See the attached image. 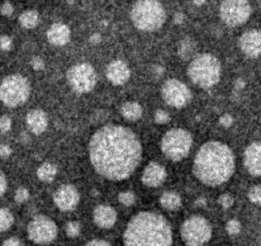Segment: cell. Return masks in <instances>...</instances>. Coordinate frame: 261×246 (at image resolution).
I'll list each match as a JSON object with an SVG mask.
<instances>
[{
	"instance_id": "obj_46",
	"label": "cell",
	"mask_w": 261,
	"mask_h": 246,
	"mask_svg": "<svg viewBox=\"0 0 261 246\" xmlns=\"http://www.w3.org/2000/svg\"><path fill=\"white\" fill-rule=\"evenodd\" d=\"M193 2H194L196 6H201V4H204L206 2V0H192Z\"/></svg>"
},
{
	"instance_id": "obj_40",
	"label": "cell",
	"mask_w": 261,
	"mask_h": 246,
	"mask_svg": "<svg viewBox=\"0 0 261 246\" xmlns=\"http://www.w3.org/2000/svg\"><path fill=\"white\" fill-rule=\"evenodd\" d=\"M11 154V149L7 145H2L0 146V157L2 158H7L8 156H10Z\"/></svg>"
},
{
	"instance_id": "obj_23",
	"label": "cell",
	"mask_w": 261,
	"mask_h": 246,
	"mask_svg": "<svg viewBox=\"0 0 261 246\" xmlns=\"http://www.w3.org/2000/svg\"><path fill=\"white\" fill-rule=\"evenodd\" d=\"M178 54L183 60H190L192 57H194L196 54V44L194 41L188 37L184 38L181 42L180 48H178Z\"/></svg>"
},
{
	"instance_id": "obj_15",
	"label": "cell",
	"mask_w": 261,
	"mask_h": 246,
	"mask_svg": "<svg viewBox=\"0 0 261 246\" xmlns=\"http://www.w3.org/2000/svg\"><path fill=\"white\" fill-rule=\"evenodd\" d=\"M244 165L250 175L261 176V142H255L246 148Z\"/></svg>"
},
{
	"instance_id": "obj_47",
	"label": "cell",
	"mask_w": 261,
	"mask_h": 246,
	"mask_svg": "<svg viewBox=\"0 0 261 246\" xmlns=\"http://www.w3.org/2000/svg\"><path fill=\"white\" fill-rule=\"evenodd\" d=\"M197 205H200V206H205L206 205V201L204 199H199L197 201H196Z\"/></svg>"
},
{
	"instance_id": "obj_32",
	"label": "cell",
	"mask_w": 261,
	"mask_h": 246,
	"mask_svg": "<svg viewBox=\"0 0 261 246\" xmlns=\"http://www.w3.org/2000/svg\"><path fill=\"white\" fill-rule=\"evenodd\" d=\"M28 197H30V193L26 189H24V187H20V189H18L16 192V201L17 202H22L26 201L28 200Z\"/></svg>"
},
{
	"instance_id": "obj_36",
	"label": "cell",
	"mask_w": 261,
	"mask_h": 246,
	"mask_svg": "<svg viewBox=\"0 0 261 246\" xmlns=\"http://www.w3.org/2000/svg\"><path fill=\"white\" fill-rule=\"evenodd\" d=\"M1 13L3 14L4 17H10L12 16V13H13V7H12V4L9 2V1H6L3 4H2V7H1Z\"/></svg>"
},
{
	"instance_id": "obj_30",
	"label": "cell",
	"mask_w": 261,
	"mask_h": 246,
	"mask_svg": "<svg viewBox=\"0 0 261 246\" xmlns=\"http://www.w3.org/2000/svg\"><path fill=\"white\" fill-rule=\"evenodd\" d=\"M240 224L239 223L238 220H230L228 224H226V231H228V233L230 235H236L240 232Z\"/></svg>"
},
{
	"instance_id": "obj_7",
	"label": "cell",
	"mask_w": 261,
	"mask_h": 246,
	"mask_svg": "<svg viewBox=\"0 0 261 246\" xmlns=\"http://www.w3.org/2000/svg\"><path fill=\"white\" fill-rule=\"evenodd\" d=\"M193 145L192 134L184 129H173L162 137V153L173 161L185 158Z\"/></svg>"
},
{
	"instance_id": "obj_31",
	"label": "cell",
	"mask_w": 261,
	"mask_h": 246,
	"mask_svg": "<svg viewBox=\"0 0 261 246\" xmlns=\"http://www.w3.org/2000/svg\"><path fill=\"white\" fill-rule=\"evenodd\" d=\"M154 121L159 124H164L170 121V115L168 112H164V110H158L154 113Z\"/></svg>"
},
{
	"instance_id": "obj_19",
	"label": "cell",
	"mask_w": 261,
	"mask_h": 246,
	"mask_svg": "<svg viewBox=\"0 0 261 246\" xmlns=\"http://www.w3.org/2000/svg\"><path fill=\"white\" fill-rule=\"evenodd\" d=\"M71 32L65 24L56 23L51 25L47 32V38L49 43L56 46H64L70 41Z\"/></svg>"
},
{
	"instance_id": "obj_35",
	"label": "cell",
	"mask_w": 261,
	"mask_h": 246,
	"mask_svg": "<svg viewBox=\"0 0 261 246\" xmlns=\"http://www.w3.org/2000/svg\"><path fill=\"white\" fill-rule=\"evenodd\" d=\"M11 46H12V41L10 37L7 35H3L0 37V49L7 51L10 49Z\"/></svg>"
},
{
	"instance_id": "obj_9",
	"label": "cell",
	"mask_w": 261,
	"mask_h": 246,
	"mask_svg": "<svg viewBox=\"0 0 261 246\" xmlns=\"http://www.w3.org/2000/svg\"><path fill=\"white\" fill-rule=\"evenodd\" d=\"M251 8L247 0H223L220 6V17L231 27L239 26L250 17Z\"/></svg>"
},
{
	"instance_id": "obj_13",
	"label": "cell",
	"mask_w": 261,
	"mask_h": 246,
	"mask_svg": "<svg viewBox=\"0 0 261 246\" xmlns=\"http://www.w3.org/2000/svg\"><path fill=\"white\" fill-rule=\"evenodd\" d=\"M54 201L62 211L74 209L80 201V194L76 187L71 184H65L58 189L54 195Z\"/></svg>"
},
{
	"instance_id": "obj_5",
	"label": "cell",
	"mask_w": 261,
	"mask_h": 246,
	"mask_svg": "<svg viewBox=\"0 0 261 246\" xmlns=\"http://www.w3.org/2000/svg\"><path fill=\"white\" fill-rule=\"evenodd\" d=\"M187 73L193 83L197 86L210 89L220 80V61L211 54H201L191 61Z\"/></svg>"
},
{
	"instance_id": "obj_45",
	"label": "cell",
	"mask_w": 261,
	"mask_h": 246,
	"mask_svg": "<svg viewBox=\"0 0 261 246\" xmlns=\"http://www.w3.org/2000/svg\"><path fill=\"white\" fill-rule=\"evenodd\" d=\"M235 86H236V88H238V89H243L244 86H245V82H244L243 80H241V79L236 80V82H235Z\"/></svg>"
},
{
	"instance_id": "obj_24",
	"label": "cell",
	"mask_w": 261,
	"mask_h": 246,
	"mask_svg": "<svg viewBox=\"0 0 261 246\" xmlns=\"http://www.w3.org/2000/svg\"><path fill=\"white\" fill-rule=\"evenodd\" d=\"M57 175V168L52 163L46 162L42 165L37 170L38 179L43 182H51L56 178Z\"/></svg>"
},
{
	"instance_id": "obj_2",
	"label": "cell",
	"mask_w": 261,
	"mask_h": 246,
	"mask_svg": "<svg viewBox=\"0 0 261 246\" xmlns=\"http://www.w3.org/2000/svg\"><path fill=\"white\" fill-rule=\"evenodd\" d=\"M235 169L234 155L225 144L217 141L204 144L195 156L193 172L201 183L218 186L229 181Z\"/></svg>"
},
{
	"instance_id": "obj_34",
	"label": "cell",
	"mask_w": 261,
	"mask_h": 246,
	"mask_svg": "<svg viewBox=\"0 0 261 246\" xmlns=\"http://www.w3.org/2000/svg\"><path fill=\"white\" fill-rule=\"evenodd\" d=\"M10 129H11V120H10V118L6 117V115H3V117L0 118V131L3 132V133H6Z\"/></svg>"
},
{
	"instance_id": "obj_14",
	"label": "cell",
	"mask_w": 261,
	"mask_h": 246,
	"mask_svg": "<svg viewBox=\"0 0 261 246\" xmlns=\"http://www.w3.org/2000/svg\"><path fill=\"white\" fill-rule=\"evenodd\" d=\"M239 47L241 51L249 58H258L261 56V32L251 30L244 33L239 38Z\"/></svg>"
},
{
	"instance_id": "obj_17",
	"label": "cell",
	"mask_w": 261,
	"mask_h": 246,
	"mask_svg": "<svg viewBox=\"0 0 261 246\" xmlns=\"http://www.w3.org/2000/svg\"><path fill=\"white\" fill-rule=\"evenodd\" d=\"M167 178V172L161 165L157 162H151L145 168L143 172L142 181L145 185L151 187H157L161 185Z\"/></svg>"
},
{
	"instance_id": "obj_8",
	"label": "cell",
	"mask_w": 261,
	"mask_h": 246,
	"mask_svg": "<svg viewBox=\"0 0 261 246\" xmlns=\"http://www.w3.org/2000/svg\"><path fill=\"white\" fill-rule=\"evenodd\" d=\"M212 229L204 217L193 216L181 226V235L186 245L197 246L207 243L211 239Z\"/></svg>"
},
{
	"instance_id": "obj_20",
	"label": "cell",
	"mask_w": 261,
	"mask_h": 246,
	"mask_svg": "<svg viewBox=\"0 0 261 246\" xmlns=\"http://www.w3.org/2000/svg\"><path fill=\"white\" fill-rule=\"evenodd\" d=\"M26 123L34 134L40 135L47 129L48 125L47 115L43 110L40 109L31 110L26 115Z\"/></svg>"
},
{
	"instance_id": "obj_41",
	"label": "cell",
	"mask_w": 261,
	"mask_h": 246,
	"mask_svg": "<svg viewBox=\"0 0 261 246\" xmlns=\"http://www.w3.org/2000/svg\"><path fill=\"white\" fill-rule=\"evenodd\" d=\"M87 245H110V243H108L107 241L105 240H93L90 241V242L87 243Z\"/></svg>"
},
{
	"instance_id": "obj_43",
	"label": "cell",
	"mask_w": 261,
	"mask_h": 246,
	"mask_svg": "<svg viewBox=\"0 0 261 246\" xmlns=\"http://www.w3.org/2000/svg\"><path fill=\"white\" fill-rule=\"evenodd\" d=\"M20 241H19L17 238H11L7 241H4L3 245H20Z\"/></svg>"
},
{
	"instance_id": "obj_27",
	"label": "cell",
	"mask_w": 261,
	"mask_h": 246,
	"mask_svg": "<svg viewBox=\"0 0 261 246\" xmlns=\"http://www.w3.org/2000/svg\"><path fill=\"white\" fill-rule=\"evenodd\" d=\"M248 197L251 202L256 205H261V185H256L248 193Z\"/></svg>"
},
{
	"instance_id": "obj_39",
	"label": "cell",
	"mask_w": 261,
	"mask_h": 246,
	"mask_svg": "<svg viewBox=\"0 0 261 246\" xmlns=\"http://www.w3.org/2000/svg\"><path fill=\"white\" fill-rule=\"evenodd\" d=\"M6 189H7L6 177H4L2 171H0V197L3 195L4 192H6Z\"/></svg>"
},
{
	"instance_id": "obj_38",
	"label": "cell",
	"mask_w": 261,
	"mask_h": 246,
	"mask_svg": "<svg viewBox=\"0 0 261 246\" xmlns=\"http://www.w3.org/2000/svg\"><path fill=\"white\" fill-rule=\"evenodd\" d=\"M32 67L34 70L36 71H41L44 69V67H45V64H44V61L41 59V58H34V59L32 60Z\"/></svg>"
},
{
	"instance_id": "obj_18",
	"label": "cell",
	"mask_w": 261,
	"mask_h": 246,
	"mask_svg": "<svg viewBox=\"0 0 261 246\" xmlns=\"http://www.w3.org/2000/svg\"><path fill=\"white\" fill-rule=\"evenodd\" d=\"M94 220L99 228L110 229L117 221V211L110 206L100 205L94 210Z\"/></svg>"
},
{
	"instance_id": "obj_25",
	"label": "cell",
	"mask_w": 261,
	"mask_h": 246,
	"mask_svg": "<svg viewBox=\"0 0 261 246\" xmlns=\"http://www.w3.org/2000/svg\"><path fill=\"white\" fill-rule=\"evenodd\" d=\"M19 21H20V24L23 27L33 28L38 24V21H40V16H38V13L35 10H28L21 14Z\"/></svg>"
},
{
	"instance_id": "obj_16",
	"label": "cell",
	"mask_w": 261,
	"mask_h": 246,
	"mask_svg": "<svg viewBox=\"0 0 261 246\" xmlns=\"http://www.w3.org/2000/svg\"><path fill=\"white\" fill-rule=\"evenodd\" d=\"M106 75L113 85H123L129 81L130 71L124 61L114 60L107 67Z\"/></svg>"
},
{
	"instance_id": "obj_10",
	"label": "cell",
	"mask_w": 261,
	"mask_h": 246,
	"mask_svg": "<svg viewBox=\"0 0 261 246\" xmlns=\"http://www.w3.org/2000/svg\"><path fill=\"white\" fill-rule=\"evenodd\" d=\"M67 82L76 93L85 94L93 90L97 83V74L88 64H80L72 67L67 72Z\"/></svg>"
},
{
	"instance_id": "obj_26",
	"label": "cell",
	"mask_w": 261,
	"mask_h": 246,
	"mask_svg": "<svg viewBox=\"0 0 261 246\" xmlns=\"http://www.w3.org/2000/svg\"><path fill=\"white\" fill-rule=\"evenodd\" d=\"M13 224V216L7 208H0V232L10 229Z\"/></svg>"
},
{
	"instance_id": "obj_6",
	"label": "cell",
	"mask_w": 261,
	"mask_h": 246,
	"mask_svg": "<svg viewBox=\"0 0 261 246\" xmlns=\"http://www.w3.org/2000/svg\"><path fill=\"white\" fill-rule=\"evenodd\" d=\"M30 83L20 74L7 76L0 84V100L8 107L23 105L30 97Z\"/></svg>"
},
{
	"instance_id": "obj_21",
	"label": "cell",
	"mask_w": 261,
	"mask_h": 246,
	"mask_svg": "<svg viewBox=\"0 0 261 246\" xmlns=\"http://www.w3.org/2000/svg\"><path fill=\"white\" fill-rule=\"evenodd\" d=\"M121 113L123 117L130 121H136L143 114L142 106L135 101H128L121 108Z\"/></svg>"
},
{
	"instance_id": "obj_22",
	"label": "cell",
	"mask_w": 261,
	"mask_h": 246,
	"mask_svg": "<svg viewBox=\"0 0 261 246\" xmlns=\"http://www.w3.org/2000/svg\"><path fill=\"white\" fill-rule=\"evenodd\" d=\"M160 202L163 208L168 210H175L181 205V197L175 192H167L161 196Z\"/></svg>"
},
{
	"instance_id": "obj_3",
	"label": "cell",
	"mask_w": 261,
	"mask_h": 246,
	"mask_svg": "<svg viewBox=\"0 0 261 246\" xmlns=\"http://www.w3.org/2000/svg\"><path fill=\"white\" fill-rule=\"evenodd\" d=\"M123 243L129 246L171 245V225L163 216L143 211L130 221L124 231Z\"/></svg>"
},
{
	"instance_id": "obj_1",
	"label": "cell",
	"mask_w": 261,
	"mask_h": 246,
	"mask_svg": "<svg viewBox=\"0 0 261 246\" xmlns=\"http://www.w3.org/2000/svg\"><path fill=\"white\" fill-rule=\"evenodd\" d=\"M141 141L132 130L109 124L99 129L89 142V158L95 170L111 181L125 180L142 161Z\"/></svg>"
},
{
	"instance_id": "obj_29",
	"label": "cell",
	"mask_w": 261,
	"mask_h": 246,
	"mask_svg": "<svg viewBox=\"0 0 261 246\" xmlns=\"http://www.w3.org/2000/svg\"><path fill=\"white\" fill-rule=\"evenodd\" d=\"M66 234L70 236V238H76L77 235L80 234L81 231V226L79 223H75V221H72V223H69L66 224Z\"/></svg>"
},
{
	"instance_id": "obj_37",
	"label": "cell",
	"mask_w": 261,
	"mask_h": 246,
	"mask_svg": "<svg viewBox=\"0 0 261 246\" xmlns=\"http://www.w3.org/2000/svg\"><path fill=\"white\" fill-rule=\"evenodd\" d=\"M220 124L222 125V127L224 128H230L232 124H233V118L231 117L230 114H224L222 115V117L220 118Z\"/></svg>"
},
{
	"instance_id": "obj_12",
	"label": "cell",
	"mask_w": 261,
	"mask_h": 246,
	"mask_svg": "<svg viewBox=\"0 0 261 246\" xmlns=\"http://www.w3.org/2000/svg\"><path fill=\"white\" fill-rule=\"evenodd\" d=\"M162 97L171 107L183 108L190 103L192 94L184 83L176 79H171L162 86Z\"/></svg>"
},
{
	"instance_id": "obj_28",
	"label": "cell",
	"mask_w": 261,
	"mask_h": 246,
	"mask_svg": "<svg viewBox=\"0 0 261 246\" xmlns=\"http://www.w3.org/2000/svg\"><path fill=\"white\" fill-rule=\"evenodd\" d=\"M119 201H120V202H122V204L125 205V206L133 205L134 202H135V195H134V193L130 192V191L121 193V194L119 195Z\"/></svg>"
},
{
	"instance_id": "obj_4",
	"label": "cell",
	"mask_w": 261,
	"mask_h": 246,
	"mask_svg": "<svg viewBox=\"0 0 261 246\" xmlns=\"http://www.w3.org/2000/svg\"><path fill=\"white\" fill-rule=\"evenodd\" d=\"M166 10L159 0H137L130 10L135 27L144 32H154L166 22Z\"/></svg>"
},
{
	"instance_id": "obj_11",
	"label": "cell",
	"mask_w": 261,
	"mask_h": 246,
	"mask_svg": "<svg viewBox=\"0 0 261 246\" xmlns=\"http://www.w3.org/2000/svg\"><path fill=\"white\" fill-rule=\"evenodd\" d=\"M28 238L36 244H48L56 239V224L46 216H37L27 226Z\"/></svg>"
},
{
	"instance_id": "obj_33",
	"label": "cell",
	"mask_w": 261,
	"mask_h": 246,
	"mask_svg": "<svg viewBox=\"0 0 261 246\" xmlns=\"http://www.w3.org/2000/svg\"><path fill=\"white\" fill-rule=\"evenodd\" d=\"M233 202H234L233 197L229 194H223L219 197V204L223 207L224 209H228L230 207L233 206Z\"/></svg>"
},
{
	"instance_id": "obj_44",
	"label": "cell",
	"mask_w": 261,
	"mask_h": 246,
	"mask_svg": "<svg viewBox=\"0 0 261 246\" xmlns=\"http://www.w3.org/2000/svg\"><path fill=\"white\" fill-rule=\"evenodd\" d=\"M89 41H90L91 44L97 45V44H99V43L101 42V37H100L99 34H94V35L90 37V40H89Z\"/></svg>"
},
{
	"instance_id": "obj_42",
	"label": "cell",
	"mask_w": 261,
	"mask_h": 246,
	"mask_svg": "<svg viewBox=\"0 0 261 246\" xmlns=\"http://www.w3.org/2000/svg\"><path fill=\"white\" fill-rule=\"evenodd\" d=\"M173 21L175 24H182L183 22H184V14L183 13H176L175 17H174Z\"/></svg>"
}]
</instances>
